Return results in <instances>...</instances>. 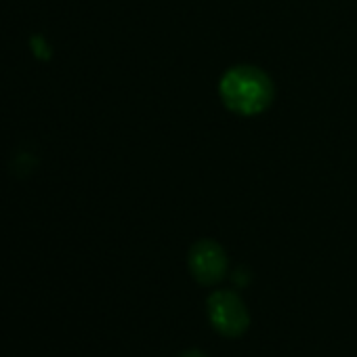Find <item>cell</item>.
Instances as JSON below:
<instances>
[{
	"mask_svg": "<svg viewBox=\"0 0 357 357\" xmlns=\"http://www.w3.org/2000/svg\"><path fill=\"white\" fill-rule=\"evenodd\" d=\"M181 357H206V355L202 351H198V349H190V351H183Z\"/></svg>",
	"mask_w": 357,
	"mask_h": 357,
	"instance_id": "4",
	"label": "cell"
},
{
	"mask_svg": "<svg viewBox=\"0 0 357 357\" xmlns=\"http://www.w3.org/2000/svg\"><path fill=\"white\" fill-rule=\"evenodd\" d=\"M208 317L223 336H242L250 326V313L244 301L231 290H219L206 301Z\"/></svg>",
	"mask_w": 357,
	"mask_h": 357,
	"instance_id": "2",
	"label": "cell"
},
{
	"mask_svg": "<svg viewBox=\"0 0 357 357\" xmlns=\"http://www.w3.org/2000/svg\"><path fill=\"white\" fill-rule=\"evenodd\" d=\"M188 265L198 284L215 286L227 273V255L223 246L215 240H200L192 246L188 255Z\"/></svg>",
	"mask_w": 357,
	"mask_h": 357,
	"instance_id": "3",
	"label": "cell"
},
{
	"mask_svg": "<svg viewBox=\"0 0 357 357\" xmlns=\"http://www.w3.org/2000/svg\"><path fill=\"white\" fill-rule=\"evenodd\" d=\"M219 95L227 109L240 116H257L271 105L273 82L255 66H234L223 74Z\"/></svg>",
	"mask_w": 357,
	"mask_h": 357,
	"instance_id": "1",
	"label": "cell"
}]
</instances>
